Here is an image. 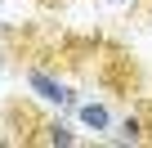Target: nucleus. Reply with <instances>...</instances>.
Wrapping results in <instances>:
<instances>
[{
    "label": "nucleus",
    "mask_w": 152,
    "mask_h": 148,
    "mask_svg": "<svg viewBox=\"0 0 152 148\" xmlns=\"http://www.w3.org/2000/svg\"><path fill=\"white\" fill-rule=\"evenodd\" d=\"M139 18H143V23H152V0H143V5H139Z\"/></svg>",
    "instance_id": "nucleus-8"
},
{
    "label": "nucleus",
    "mask_w": 152,
    "mask_h": 148,
    "mask_svg": "<svg viewBox=\"0 0 152 148\" xmlns=\"http://www.w3.org/2000/svg\"><path fill=\"white\" fill-rule=\"evenodd\" d=\"M76 117H81L90 130H112V112H107L103 103H81V108H76Z\"/></svg>",
    "instance_id": "nucleus-5"
},
{
    "label": "nucleus",
    "mask_w": 152,
    "mask_h": 148,
    "mask_svg": "<svg viewBox=\"0 0 152 148\" xmlns=\"http://www.w3.org/2000/svg\"><path fill=\"white\" fill-rule=\"evenodd\" d=\"M36 5H40V9H58V5H63V0H36Z\"/></svg>",
    "instance_id": "nucleus-9"
},
{
    "label": "nucleus",
    "mask_w": 152,
    "mask_h": 148,
    "mask_svg": "<svg viewBox=\"0 0 152 148\" xmlns=\"http://www.w3.org/2000/svg\"><path fill=\"white\" fill-rule=\"evenodd\" d=\"M27 85H31L40 99L58 103V108H81V99H76V94H72V90H67L58 77H49V72H45L40 63H31V67H27Z\"/></svg>",
    "instance_id": "nucleus-2"
},
{
    "label": "nucleus",
    "mask_w": 152,
    "mask_h": 148,
    "mask_svg": "<svg viewBox=\"0 0 152 148\" xmlns=\"http://www.w3.org/2000/svg\"><path fill=\"white\" fill-rule=\"evenodd\" d=\"M103 5H112V9H125V14H139V5H143V0H103Z\"/></svg>",
    "instance_id": "nucleus-7"
},
{
    "label": "nucleus",
    "mask_w": 152,
    "mask_h": 148,
    "mask_svg": "<svg viewBox=\"0 0 152 148\" xmlns=\"http://www.w3.org/2000/svg\"><path fill=\"white\" fill-rule=\"evenodd\" d=\"M134 108H139V117H143V126H148V144H152V94H139Z\"/></svg>",
    "instance_id": "nucleus-6"
},
{
    "label": "nucleus",
    "mask_w": 152,
    "mask_h": 148,
    "mask_svg": "<svg viewBox=\"0 0 152 148\" xmlns=\"http://www.w3.org/2000/svg\"><path fill=\"white\" fill-rule=\"evenodd\" d=\"M107 144H148V126H143L139 108H130V112L121 117V126H116V135H112Z\"/></svg>",
    "instance_id": "nucleus-4"
},
{
    "label": "nucleus",
    "mask_w": 152,
    "mask_h": 148,
    "mask_svg": "<svg viewBox=\"0 0 152 148\" xmlns=\"http://www.w3.org/2000/svg\"><path fill=\"white\" fill-rule=\"evenodd\" d=\"M72 144H81V135L67 130L58 117H49V121H45V130H40V139H36V148H72Z\"/></svg>",
    "instance_id": "nucleus-3"
},
{
    "label": "nucleus",
    "mask_w": 152,
    "mask_h": 148,
    "mask_svg": "<svg viewBox=\"0 0 152 148\" xmlns=\"http://www.w3.org/2000/svg\"><path fill=\"white\" fill-rule=\"evenodd\" d=\"M45 121H49V117H40L27 99H9V103H5V135H0V139H5L9 148H18V144L36 148V139H40Z\"/></svg>",
    "instance_id": "nucleus-1"
}]
</instances>
